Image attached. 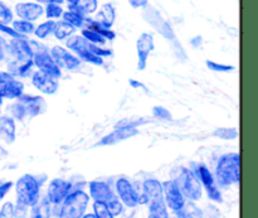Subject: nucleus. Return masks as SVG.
Returning a JSON list of instances; mask_svg holds the SVG:
<instances>
[{"instance_id": "nucleus-1", "label": "nucleus", "mask_w": 258, "mask_h": 218, "mask_svg": "<svg viewBox=\"0 0 258 218\" xmlns=\"http://www.w3.org/2000/svg\"><path fill=\"white\" fill-rule=\"evenodd\" d=\"M144 198L145 203L149 204L150 214L156 218H169L160 182L156 179H148L144 183Z\"/></svg>"}, {"instance_id": "nucleus-2", "label": "nucleus", "mask_w": 258, "mask_h": 218, "mask_svg": "<svg viewBox=\"0 0 258 218\" xmlns=\"http://www.w3.org/2000/svg\"><path fill=\"white\" fill-rule=\"evenodd\" d=\"M47 110V103L40 96L22 95L14 105L10 106L13 118L23 120L25 118H34Z\"/></svg>"}, {"instance_id": "nucleus-3", "label": "nucleus", "mask_w": 258, "mask_h": 218, "mask_svg": "<svg viewBox=\"0 0 258 218\" xmlns=\"http://www.w3.org/2000/svg\"><path fill=\"white\" fill-rule=\"evenodd\" d=\"M239 166L241 159L239 154L231 153L222 156L217 166V178L222 186H232L239 183Z\"/></svg>"}, {"instance_id": "nucleus-4", "label": "nucleus", "mask_w": 258, "mask_h": 218, "mask_svg": "<svg viewBox=\"0 0 258 218\" xmlns=\"http://www.w3.org/2000/svg\"><path fill=\"white\" fill-rule=\"evenodd\" d=\"M171 181L175 183L184 198L189 201H199L202 198V184L198 177L186 168H179L178 173Z\"/></svg>"}, {"instance_id": "nucleus-5", "label": "nucleus", "mask_w": 258, "mask_h": 218, "mask_svg": "<svg viewBox=\"0 0 258 218\" xmlns=\"http://www.w3.org/2000/svg\"><path fill=\"white\" fill-rule=\"evenodd\" d=\"M17 201L28 207H33L39 201V183L30 174L20 177L15 186Z\"/></svg>"}, {"instance_id": "nucleus-6", "label": "nucleus", "mask_w": 258, "mask_h": 218, "mask_svg": "<svg viewBox=\"0 0 258 218\" xmlns=\"http://www.w3.org/2000/svg\"><path fill=\"white\" fill-rule=\"evenodd\" d=\"M90 197L83 191H76L68 194L64 198L59 218H82L87 209Z\"/></svg>"}, {"instance_id": "nucleus-7", "label": "nucleus", "mask_w": 258, "mask_h": 218, "mask_svg": "<svg viewBox=\"0 0 258 218\" xmlns=\"http://www.w3.org/2000/svg\"><path fill=\"white\" fill-rule=\"evenodd\" d=\"M66 45L71 52H73V54L80 58V61H85L95 66L103 65V58L92 53L90 49V42H87L82 35H71L66 42Z\"/></svg>"}, {"instance_id": "nucleus-8", "label": "nucleus", "mask_w": 258, "mask_h": 218, "mask_svg": "<svg viewBox=\"0 0 258 218\" xmlns=\"http://www.w3.org/2000/svg\"><path fill=\"white\" fill-rule=\"evenodd\" d=\"M33 63L39 68L38 71H42V72L52 76L53 78H57L58 80L62 76V71L55 65L50 53L45 48H40V49H38L34 53V56H33Z\"/></svg>"}, {"instance_id": "nucleus-9", "label": "nucleus", "mask_w": 258, "mask_h": 218, "mask_svg": "<svg viewBox=\"0 0 258 218\" xmlns=\"http://www.w3.org/2000/svg\"><path fill=\"white\" fill-rule=\"evenodd\" d=\"M50 56H52L53 61L55 62V65L60 68V70H67V71H73L77 70L81 66V61L77 56L73 54L72 52H70L66 48L60 47V45H54V47L50 49Z\"/></svg>"}, {"instance_id": "nucleus-10", "label": "nucleus", "mask_w": 258, "mask_h": 218, "mask_svg": "<svg viewBox=\"0 0 258 218\" xmlns=\"http://www.w3.org/2000/svg\"><path fill=\"white\" fill-rule=\"evenodd\" d=\"M116 189H117L118 199L127 207H136L139 203H143L138 192L134 189L130 182L125 178H120L116 182Z\"/></svg>"}, {"instance_id": "nucleus-11", "label": "nucleus", "mask_w": 258, "mask_h": 218, "mask_svg": "<svg viewBox=\"0 0 258 218\" xmlns=\"http://www.w3.org/2000/svg\"><path fill=\"white\" fill-rule=\"evenodd\" d=\"M155 45H154V37L150 33H143L138 38L136 42V50H138V68L140 71L145 70L148 66V58L150 53L153 52Z\"/></svg>"}, {"instance_id": "nucleus-12", "label": "nucleus", "mask_w": 258, "mask_h": 218, "mask_svg": "<svg viewBox=\"0 0 258 218\" xmlns=\"http://www.w3.org/2000/svg\"><path fill=\"white\" fill-rule=\"evenodd\" d=\"M71 183L64 179L55 178L48 186L47 199L52 204H59L64 201L66 197L70 194Z\"/></svg>"}, {"instance_id": "nucleus-13", "label": "nucleus", "mask_w": 258, "mask_h": 218, "mask_svg": "<svg viewBox=\"0 0 258 218\" xmlns=\"http://www.w3.org/2000/svg\"><path fill=\"white\" fill-rule=\"evenodd\" d=\"M161 186H163V193L169 208L173 209L174 212L180 211L185 199H184L183 194L180 193L178 187L175 186V183L173 181H166Z\"/></svg>"}, {"instance_id": "nucleus-14", "label": "nucleus", "mask_w": 258, "mask_h": 218, "mask_svg": "<svg viewBox=\"0 0 258 218\" xmlns=\"http://www.w3.org/2000/svg\"><path fill=\"white\" fill-rule=\"evenodd\" d=\"M15 14L23 20H28V22H35L39 19L43 14H44V8L39 3H18L14 8Z\"/></svg>"}, {"instance_id": "nucleus-15", "label": "nucleus", "mask_w": 258, "mask_h": 218, "mask_svg": "<svg viewBox=\"0 0 258 218\" xmlns=\"http://www.w3.org/2000/svg\"><path fill=\"white\" fill-rule=\"evenodd\" d=\"M32 83L39 92L44 93V95H53L58 90L57 78H53L52 76L47 75L42 71H37L33 73Z\"/></svg>"}, {"instance_id": "nucleus-16", "label": "nucleus", "mask_w": 258, "mask_h": 218, "mask_svg": "<svg viewBox=\"0 0 258 218\" xmlns=\"http://www.w3.org/2000/svg\"><path fill=\"white\" fill-rule=\"evenodd\" d=\"M139 134L138 128H130V126H125V128H115V131L106 135L105 138L101 139L96 145L97 146H108L115 145V144L121 143L123 140L136 136Z\"/></svg>"}, {"instance_id": "nucleus-17", "label": "nucleus", "mask_w": 258, "mask_h": 218, "mask_svg": "<svg viewBox=\"0 0 258 218\" xmlns=\"http://www.w3.org/2000/svg\"><path fill=\"white\" fill-rule=\"evenodd\" d=\"M198 178L199 182L203 183V186L206 187L207 189V193H208V197L214 202H222V196H221V192L218 191L217 188L216 183H214V179L212 173L209 172L208 168H206L204 166H199L198 168Z\"/></svg>"}, {"instance_id": "nucleus-18", "label": "nucleus", "mask_w": 258, "mask_h": 218, "mask_svg": "<svg viewBox=\"0 0 258 218\" xmlns=\"http://www.w3.org/2000/svg\"><path fill=\"white\" fill-rule=\"evenodd\" d=\"M10 48L17 60H33V56H34L33 42L27 40L25 37L13 38L10 42Z\"/></svg>"}, {"instance_id": "nucleus-19", "label": "nucleus", "mask_w": 258, "mask_h": 218, "mask_svg": "<svg viewBox=\"0 0 258 218\" xmlns=\"http://www.w3.org/2000/svg\"><path fill=\"white\" fill-rule=\"evenodd\" d=\"M23 91H24V85L14 77L0 83V98L2 100H4V98H8V100L18 98L23 95Z\"/></svg>"}, {"instance_id": "nucleus-20", "label": "nucleus", "mask_w": 258, "mask_h": 218, "mask_svg": "<svg viewBox=\"0 0 258 218\" xmlns=\"http://www.w3.org/2000/svg\"><path fill=\"white\" fill-rule=\"evenodd\" d=\"M90 193L91 197L95 199L96 202H106L113 196L112 191H111L110 186L105 182H100V181H93L90 183Z\"/></svg>"}, {"instance_id": "nucleus-21", "label": "nucleus", "mask_w": 258, "mask_h": 218, "mask_svg": "<svg viewBox=\"0 0 258 218\" xmlns=\"http://www.w3.org/2000/svg\"><path fill=\"white\" fill-rule=\"evenodd\" d=\"M62 18V20H64V22H67L68 24H71L75 28H82L86 22V14L82 12L80 5L68 7L67 12H63Z\"/></svg>"}, {"instance_id": "nucleus-22", "label": "nucleus", "mask_w": 258, "mask_h": 218, "mask_svg": "<svg viewBox=\"0 0 258 218\" xmlns=\"http://www.w3.org/2000/svg\"><path fill=\"white\" fill-rule=\"evenodd\" d=\"M15 123L12 118L2 116L0 118V139L8 144L14 143L15 140Z\"/></svg>"}, {"instance_id": "nucleus-23", "label": "nucleus", "mask_w": 258, "mask_h": 218, "mask_svg": "<svg viewBox=\"0 0 258 218\" xmlns=\"http://www.w3.org/2000/svg\"><path fill=\"white\" fill-rule=\"evenodd\" d=\"M116 19V10L113 8L112 4L107 3V4H103L101 7V9L98 10L97 17H96V22L100 23L101 25L106 28H111L115 23Z\"/></svg>"}, {"instance_id": "nucleus-24", "label": "nucleus", "mask_w": 258, "mask_h": 218, "mask_svg": "<svg viewBox=\"0 0 258 218\" xmlns=\"http://www.w3.org/2000/svg\"><path fill=\"white\" fill-rule=\"evenodd\" d=\"M33 65V60H15L8 65V73H10L13 77H24L29 73Z\"/></svg>"}, {"instance_id": "nucleus-25", "label": "nucleus", "mask_w": 258, "mask_h": 218, "mask_svg": "<svg viewBox=\"0 0 258 218\" xmlns=\"http://www.w3.org/2000/svg\"><path fill=\"white\" fill-rule=\"evenodd\" d=\"M76 32V28L72 27L71 24H68L64 20H59V22H55L54 29H53V34L57 38L58 40H64L68 39L71 35H73V33Z\"/></svg>"}, {"instance_id": "nucleus-26", "label": "nucleus", "mask_w": 258, "mask_h": 218, "mask_svg": "<svg viewBox=\"0 0 258 218\" xmlns=\"http://www.w3.org/2000/svg\"><path fill=\"white\" fill-rule=\"evenodd\" d=\"M85 24L87 25L88 29H92L95 30L96 33H98L100 35H102L106 40H112L116 38V33L113 30H111V28H106L103 25H101L100 23L96 22V20H91L86 18V22Z\"/></svg>"}, {"instance_id": "nucleus-27", "label": "nucleus", "mask_w": 258, "mask_h": 218, "mask_svg": "<svg viewBox=\"0 0 258 218\" xmlns=\"http://www.w3.org/2000/svg\"><path fill=\"white\" fill-rule=\"evenodd\" d=\"M50 217V203L47 198L38 201L33 206L30 218H49Z\"/></svg>"}, {"instance_id": "nucleus-28", "label": "nucleus", "mask_w": 258, "mask_h": 218, "mask_svg": "<svg viewBox=\"0 0 258 218\" xmlns=\"http://www.w3.org/2000/svg\"><path fill=\"white\" fill-rule=\"evenodd\" d=\"M178 213L180 218H203V211L198 208L191 201L184 202L183 207Z\"/></svg>"}, {"instance_id": "nucleus-29", "label": "nucleus", "mask_w": 258, "mask_h": 218, "mask_svg": "<svg viewBox=\"0 0 258 218\" xmlns=\"http://www.w3.org/2000/svg\"><path fill=\"white\" fill-rule=\"evenodd\" d=\"M13 25L12 28L22 37H25L28 34H32L34 33L35 25L33 24L32 22H28V20H23V19H18V20H13Z\"/></svg>"}, {"instance_id": "nucleus-30", "label": "nucleus", "mask_w": 258, "mask_h": 218, "mask_svg": "<svg viewBox=\"0 0 258 218\" xmlns=\"http://www.w3.org/2000/svg\"><path fill=\"white\" fill-rule=\"evenodd\" d=\"M55 20H49L47 22H43L42 24H39L38 27H35L34 29V35L39 39H45L48 35H50L53 33V29H54Z\"/></svg>"}, {"instance_id": "nucleus-31", "label": "nucleus", "mask_w": 258, "mask_h": 218, "mask_svg": "<svg viewBox=\"0 0 258 218\" xmlns=\"http://www.w3.org/2000/svg\"><path fill=\"white\" fill-rule=\"evenodd\" d=\"M81 35H82V37L85 38L87 42L92 43V44L102 45V44H105L106 42H107V40H106L105 38L102 37V35H100L98 33H96L95 30L88 29V28H85V29H82V33H81Z\"/></svg>"}, {"instance_id": "nucleus-32", "label": "nucleus", "mask_w": 258, "mask_h": 218, "mask_svg": "<svg viewBox=\"0 0 258 218\" xmlns=\"http://www.w3.org/2000/svg\"><path fill=\"white\" fill-rule=\"evenodd\" d=\"M105 204H106V206H107L108 211L111 212V214H112L113 217L120 216V214L122 213L123 206H122V203H121L120 199H118L117 197L115 196V194H113V196L111 197V198L108 199V201L106 202Z\"/></svg>"}, {"instance_id": "nucleus-33", "label": "nucleus", "mask_w": 258, "mask_h": 218, "mask_svg": "<svg viewBox=\"0 0 258 218\" xmlns=\"http://www.w3.org/2000/svg\"><path fill=\"white\" fill-rule=\"evenodd\" d=\"M214 136L223 140H234L238 136V131L234 128H218L214 131Z\"/></svg>"}, {"instance_id": "nucleus-34", "label": "nucleus", "mask_w": 258, "mask_h": 218, "mask_svg": "<svg viewBox=\"0 0 258 218\" xmlns=\"http://www.w3.org/2000/svg\"><path fill=\"white\" fill-rule=\"evenodd\" d=\"M44 13H45V17H47L48 19L54 20L62 17L63 8L60 7L59 4H47V7H45L44 9Z\"/></svg>"}, {"instance_id": "nucleus-35", "label": "nucleus", "mask_w": 258, "mask_h": 218, "mask_svg": "<svg viewBox=\"0 0 258 218\" xmlns=\"http://www.w3.org/2000/svg\"><path fill=\"white\" fill-rule=\"evenodd\" d=\"M93 211H95L96 218H115L111 214V212L108 211L107 206H106L103 202H96L93 203Z\"/></svg>"}, {"instance_id": "nucleus-36", "label": "nucleus", "mask_w": 258, "mask_h": 218, "mask_svg": "<svg viewBox=\"0 0 258 218\" xmlns=\"http://www.w3.org/2000/svg\"><path fill=\"white\" fill-rule=\"evenodd\" d=\"M13 22V12L5 3L0 2V23L9 24Z\"/></svg>"}, {"instance_id": "nucleus-37", "label": "nucleus", "mask_w": 258, "mask_h": 218, "mask_svg": "<svg viewBox=\"0 0 258 218\" xmlns=\"http://www.w3.org/2000/svg\"><path fill=\"white\" fill-rule=\"evenodd\" d=\"M80 8L86 15L93 14L98 8V0H81Z\"/></svg>"}, {"instance_id": "nucleus-38", "label": "nucleus", "mask_w": 258, "mask_h": 218, "mask_svg": "<svg viewBox=\"0 0 258 218\" xmlns=\"http://www.w3.org/2000/svg\"><path fill=\"white\" fill-rule=\"evenodd\" d=\"M206 65L209 70L216 71V72H232V71H234V66L221 65V63L213 62V61H207Z\"/></svg>"}, {"instance_id": "nucleus-39", "label": "nucleus", "mask_w": 258, "mask_h": 218, "mask_svg": "<svg viewBox=\"0 0 258 218\" xmlns=\"http://www.w3.org/2000/svg\"><path fill=\"white\" fill-rule=\"evenodd\" d=\"M153 114L155 118L160 119V120H171L173 119L171 114L165 107H161V106H155L153 108Z\"/></svg>"}, {"instance_id": "nucleus-40", "label": "nucleus", "mask_w": 258, "mask_h": 218, "mask_svg": "<svg viewBox=\"0 0 258 218\" xmlns=\"http://www.w3.org/2000/svg\"><path fill=\"white\" fill-rule=\"evenodd\" d=\"M13 203L7 202V203L3 204L2 209H0V218H14V213H13Z\"/></svg>"}, {"instance_id": "nucleus-41", "label": "nucleus", "mask_w": 258, "mask_h": 218, "mask_svg": "<svg viewBox=\"0 0 258 218\" xmlns=\"http://www.w3.org/2000/svg\"><path fill=\"white\" fill-rule=\"evenodd\" d=\"M27 211H28V206L25 204L20 203V202L17 201V206H14L13 208V213H14L15 218H24L27 216Z\"/></svg>"}, {"instance_id": "nucleus-42", "label": "nucleus", "mask_w": 258, "mask_h": 218, "mask_svg": "<svg viewBox=\"0 0 258 218\" xmlns=\"http://www.w3.org/2000/svg\"><path fill=\"white\" fill-rule=\"evenodd\" d=\"M0 32L2 33H5V34L10 35L12 38H19L22 37V35L18 34L17 32H15L14 29H13L12 27H9L8 24H3V23H0Z\"/></svg>"}, {"instance_id": "nucleus-43", "label": "nucleus", "mask_w": 258, "mask_h": 218, "mask_svg": "<svg viewBox=\"0 0 258 218\" xmlns=\"http://www.w3.org/2000/svg\"><path fill=\"white\" fill-rule=\"evenodd\" d=\"M13 187V182H0V199L4 198Z\"/></svg>"}, {"instance_id": "nucleus-44", "label": "nucleus", "mask_w": 258, "mask_h": 218, "mask_svg": "<svg viewBox=\"0 0 258 218\" xmlns=\"http://www.w3.org/2000/svg\"><path fill=\"white\" fill-rule=\"evenodd\" d=\"M128 4L133 8H135V9H138V8L148 7L149 0H128Z\"/></svg>"}, {"instance_id": "nucleus-45", "label": "nucleus", "mask_w": 258, "mask_h": 218, "mask_svg": "<svg viewBox=\"0 0 258 218\" xmlns=\"http://www.w3.org/2000/svg\"><path fill=\"white\" fill-rule=\"evenodd\" d=\"M37 3H39V4H62L64 0H35Z\"/></svg>"}, {"instance_id": "nucleus-46", "label": "nucleus", "mask_w": 258, "mask_h": 218, "mask_svg": "<svg viewBox=\"0 0 258 218\" xmlns=\"http://www.w3.org/2000/svg\"><path fill=\"white\" fill-rule=\"evenodd\" d=\"M13 76L10 75V73H7V72H0V83H3L4 81L9 80V78H12Z\"/></svg>"}, {"instance_id": "nucleus-47", "label": "nucleus", "mask_w": 258, "mask_h": 218, "mask_svg": "<svg viewBox=\"0 0 258 218\" xmlns=\"http://www.w3.org/2000/svg\"><path fill=\"white\" fill-rule=\"evenodd\" d=\"M130 85L133 86L134 88H138V87L145 88V86H144L143 83H140V82H136V81H134V80H130Z\"/></svg>"}, {"instance_id": "nucleus-48", "label": "nucleus", "mask_w": 258, "mask_h": 218, "mask_svg": "<svg viewBox=\"0 0 258 218\" xmlns=\"http://www.w3.org/2000/svg\"><path fill=\"white\" fill-rule=\"evenodd\" d=\"M8 156V151L5 150L3 146H0V160H3V159H5Z\"/></svg>"}, {"instance_id": "nucleus-49", "label": "nucleus", "mask_w": 258, "mask_h": 218, "mask_svg": "<svg viewBox=\"0 0 258 218\" xmlns=\"http://www.w3.org/2000/svg\"><path fill=\"white\" fill-rule=\"evenodd\" d=\"M68 3V7H76V5H80L81 0H64Z\"/></svg>"}, {"instance_id": "nucleus-50", "label": "nucleus", "mask_w": 258, "mask_h": 218, "mask_svg": "<svg viewBox=\"0 0 258 218\" xmlns=\"http://www.w3.org/2000/svg\"><path fill=\"white\" fill-rule=\"evenodd\" d=\"M5 52H4V45H3V40L0 39V61L4 60Z\"/></svg>"}, {"instance_id": "nucleus-51", "label": "nucleus", "mask_w": 258, "mask_h": 218, "mask_svg": "<svg viewBox=\"0 0 258 218\" xmlns=\"http://www.w3.org/2000/svg\"><path fill=\"white\" fill-rule=\"evenodd\" d=\"M82 218H96V216L92 213H88V214H83Z\"/></svg>"}, {"instance_id": "nucleus-52", "label": "nucleus", "mask_w": 258, "mask_h": 218, "mask_svg": "<svg viewBox=\"0 0 258 218\" xmlns=\"http://www.w3.org/2000/svg\"><path fill=\"white\" fill-rule=\"evenodd\" d=\"M148 218H156V217H155V216H153V214H150V216H149Z\"/></svg>"}, {"instance_id": "nucleus-53", "label": "nucleus", "mask_w": 258, "mask_h": 218, "mask_svg": "<svg viewBox=\"0 0 258 218\" xmlns=\"http://www.w3.org/2000/svg\"><path fill=\"white\" fill-rule=\"evenodd\" d=\"M2 105H3V100H2V98H0V107H2Z\"/></svg>"}]
</instances>
